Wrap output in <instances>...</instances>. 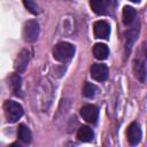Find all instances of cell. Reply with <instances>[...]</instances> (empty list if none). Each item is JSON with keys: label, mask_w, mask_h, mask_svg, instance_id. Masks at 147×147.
<instances>
[{"label": "cell", "mask_w": 147, "mask_h": 147, "mask_svg": "<svg viewBox=\"0 0 147 147\" xmlns=\"http://www.w3.org/2000/svg\"><path fill=\"white\" fill-rule=\"evenodd\" d=\"M95 92H96V87L95 85H93L92 83H88L86 82L84 84V87H83V95L85 98H93L95 95Z\"/></svg>", "instance_id": "cell-16"}, {"label": "cell", "mask_w": 147, "mask_h": 147, "mask_svg": "<svg viewBox=\"0 0 147 147\" xmlns=\"http://www.w3.org/2000/svg\"><path fill=\"white\" fill-rule=\"evenodd\" d=\"M93 31H94V36L98 39H108L109 34H110V26L109 24L103 21H96L93 25Z\"/></svg>", "instance_id": "cell-5"}, {"label": "cell", "mask_w": 147, "mask_h": 147, "mask_svg": "<svg viewBox=\"0 0 147 147\" xmlns=\"http://www.w3.org/2000/svg\"><path fill=\"white\" fill-rule=\"evenodd\" d=\"M134 75L140 82H145V76H146V69H145V62L141 60H136L134 65H133Z\"/></svg>", "instance_id": "cell-13"}, {"label": "cell", "mask_w": 147, "mask_h": 147, "mask_svg": "<svg viewBox=\"0 0 147 147\" xmlns=\"http://www.w3.org/2000/svg\"><path fill=\"white\" fill-rule=\"evenodd\" d=\"M130 1H132V2H139L140 0H130Z\"/></svg>", "instance_id": "cell-18"}, {"label": "cell", "mask_w": 147, "mask_h": 147, "mask_svg": "<svg viewBox=\"0 0 147 147\" xmlns=\"http://www.w3.org/2000/svg\"><path fill=\"white\" fill-rule=\"evenodd\" d=\"M23 2H24V6L26 7V9H28L30 13H32V14H34V15H37V14L39 13L38 7H37V5L34 3L33 0H23Z\"/></svg>", "instance_id": "cell-17"}, {"label": "cell", "mask_w": 147, "mask_h": 147, "mask_svg": "<svg viewBox=\"0 0 147 147\" xmlns=\"http://www.w3.org/2000/svg\"><path fill=\"white\" fill-rule=\"evenodd\" d=\"M91 8L93 9V11L98 15H102L106 13L109 0H91Z\"/></svg>", "instance_id": "cell-11"}, {"label": "cell", "mask_w": 147, "mask_h": 147, "mask_svg": "<svg viewBox=\"0 0 147 147\" xmlns=\"http://www.w3.org/2000/svg\"><path fill=\"white\" fill-rule=\"evenodd\" d=\"M127 140L131 145H137L141 140V129L138 123L132 122L127 127Z\"/></svg>", "instance_id": "cell-7"}, {"label": "cell", "mask_w": 147, "mask_h": 147, "mask_svg": "<svg viewBox=\"0 0 147 147\" xmlns=\"http://www.w3.org/2000/svg\"><path fill=\"white\" fill-rule=\"evenodd\" d=\"M3 109H5V114L7 117V121L10 123H15L17 119H20L23 115V108L20 103L8 100L5 102L3 105Z\"/></svg>", "instance_id": "cell-2"}, {"label": "cell", "mask_w": 147, "mask_h": 147, "mask_svg": "<svg viewBox=\"0 0 147 147\" xmlns=\"http://www.w3.org/2000/svg\"><path fill=\"white\" fill-rule=\"evenodd\" d=\"M108 67L106 64H101V63H95L92 65L91 68V77L96 80V82H103L108 78Z\"/></svg>", "instance_id": "cell-4"}, {"label": "cell", "mask_w": 147, "mask_h": 147, "mask_svg": "<svg viewBox=\"0 0 147 147\" xmlns=\"http://www.w3.org/2000/svg\"><path fill=\"white\" fill-rule=\"evenodd\" d=\"M136 14H137V13H136V10H134L132 7L125 6L124 9H123V23H124L125 25H130V24L134 21Z\"/></svg>", "instance_id": "cell-14"}, {"label": "cell", "mask_w": 147, "mask_h": 147, "mask_svg": "<svg viewBox=\"0 0 147 147\" xmlns=\"http://www.w3.org/2000/svg\"><path fill=\"white\" fill-rule=\"evenodd\" d=\"M39 36V24L37 21H28L23 28V38L28 42H33Z\"/></svg>", "instance_id": "cell-3"}, {"label": "cell", "mask_w": 147, "mask_h": 147, "mask_svg": "<svg viewBox=\"0 0 147 147\" xmlns=\"http://www.w3.org/2000/svg\"><path fill=\"white\" fill-rule=\"evenodd\" d=\"M17 136H18V139H20L22 142H24V144H30L31 140H32L31 131H30V129H29L25 124H21V125H20Z\"/></svg>", "instance_id": "cell-12"}, {"label": "cell", "mask_w": 147, "mask_h": 147, "mask_svg": "<svg viewBox=\"0 0 147 147\" xmlns=\"http://www.w3.org/2000/svg\"><path fill=\"white\" fill-rule=\"evenodd\" d=\"M9 83H10V87H11L13 92L16 95H18V93L21 91V77H20V75L13 74L9 78Z\"/></svg>", "instance_id": "cell-15"}, {"label": "cell", "mask_w": 147, "mask_h": 147, "mask_svg": "<svg viewBox=\"0 0 147 147\" xmlns=\"http://www.w3.org/2000/svg\"><path fill=\"white\" fill-rule=\"evenodd\" d=\"M80 116L91 124H94L99 117V110L94 105H86L80 109Z\"/></svg>", "instance_id": "cell-6"}, {"label": "cell", "mask_w": 147, "mask_h": 147, "mask_svg": "<svg viewBox=\"0 0 147 147\" xmlns=\"http://www.w3.org/2000/svg\"><path fill=\"white\" fill-rule=\"evenodd\" d=\"M93 54L98 60H106L109 54V48L105 44H95L93 47Z\"/></svg>", "instance_id": "cell-10"}, {"label": "cell", "mask_w": 147, "mask_h": 147, "mask_svg": "<svg viewBox=\"0 0 147 147\" xmlns=\"http://www.w3.org/2000/svg\"><path fill=\"white\" fill-rule=\"evenodd\" d=\"M75 55V46L70 42H59L53 49V56L59 62H68Z\"/></svg>", "instance_id": "cell-1"}, {"label": "cell", "mask_w": 147, "mask_h": 147, "mask_svg": "<svg viewBox=\"0 0 147 147\" xmlns=\"http://www.w3.org/2000/svg\"><path fill=\"white\" fill-rule=\"evenodd\" d=\"M28 52L26 51H22L17 57H16V61H15V69L18 71V72H23L28 65V61H29V56H28Z\"/></svg>", "instance_id": "cell-9"}, {"label": "cell", "mask_w": 147, "mask_h": 147, "mask_svg": "<svg viewBox=\"0 0 147 147\" xmlns=\"http://www.w3.org/2000/svg\"><path fill=\"white\" fill-rule=\"evenodd\" d=\"M77 138L79 141H83V142H90L93 140L94 138V133H93V130L88 126H82L78 132H77Z\"/></svg>", "instance_id": "cell-8"}]
</instances>
